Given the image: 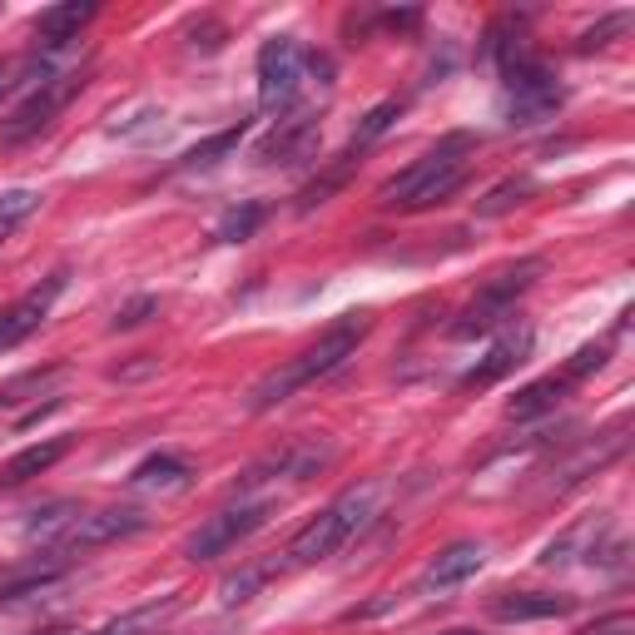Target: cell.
Listing matches in <instances>:
<instances>
[{
	"mask_svg": "<svg viewBox=\"0 0 635 635\" xmlns=\"http://www.w3.org/2000/svg\"><path fill=\"white\" fill-rule=\"evenodd\" d=\"M94 0H60V5H50V11L36 15V36H40V50H46V60L55 55V50H70L75 36H80L85 25L94 21Z\"/></svg>",
	"mask_w": 635,
	"mask_h": 635,
	"instance_id": "obj_13",
	"label": "cell"
},
{
	"mask_svg": "<svg viewBox=\"0 0 635 635\" xmlns=\"http://www.w3.org/2000/svg\"><path fill=\"white\" fill-rule=\"evenodd\" d=\"M367 333H373V313H342L313 348H303L294 363L273 367V373H263L259 383L248 388V412H269V407H278V402H288L294 392H303V388H313V383H323L328 373H338V367L358 353V342H363Z\"/></svg>",
	"mask_w": 635,
	"mask_h": 635,
	"instance_id": "obj_1",
	"label": "cell"
},
{
	"mask_svg": "<svg viewBox=\"0 0 635 635\" xmlns=\"http://www.w3.org/2000/svg\"><path fill=\"white\" fill-rule=\"evenodd\" d=\"M25 75H30V80H50V75H55V65H50L40 50H36V55H0V94H11Z\"/></svg>",
	"mask_w": 635,
	"mask_h": 635,
	"instance_id": "obj_27",
	"label": "cell"
},
{
	"mask_svg": "<svg viewBox=\"0 0 635 635\" xmlns=\"http://www.w3.org/2000/svg\"><path fill=\"white\" fill-rule=\"evenodd\" d=\"M60 377H65V367H36V373H25V377H15V383H5V388H0V407H15V402H25V392H46V388H55Z\"/></svg>",
	"mask_w": 635,
	"mask_h": 635,
	"instance_id": "obj_30",
	"label": "cell"
},
{
	"mask_svg": "<svg viewBox=\"0 0 635 635\" xmlns=\"http://www.w3.org/2000/svg\"><path fill=\"white\" fill-rule=\"evenodd\" d=\"M527 353H531V328H511V333H502V338L487 348V358H477V367H467L462 373V383L457 388L462 392H482V388H492V383H502L506 373H517L521 363H527Z\"/></svg>",
	"mask_w": 635,
	"mask_h": 635,
	"instance_id": "obj_9",
	"label": "cell"
},
{
	"mask_svg": "<svg viewBox=\"0 0 635 635\" xmlns=\"http://www.w3.org/2000/svg\"><path fill=\"white\" fill-rule=\"evenodd\" d=\"M130 487L134 492H179V487H189V467L169 452H154L130 471Z\"/></svg>",
	"mask_w": 635,
	"mask_h": 635,
	"instance_id": "obj_20",
	"label": "cell"
},
{
	"mask_svg": "<svg viewBox=\"0 0 635 635\" xmlns=\"http://www.w3.org/2000/svg\"><path fill=\"white\" fill-rule=\"evenodd\" d=\"M377 506H383V482H358V487H348V492H338L303 531H298L294 542H288V552H283L288 566L328 561L333 552H342V546L377 517Z\"/></svg>",
	"mask_w": 635,
	"mask_h": 635,
	"instance_id": "obj_3",
	"label": "cell"
},
{
	"mask_svg": "<svg viewBox=\"0 0 635 635\" xmlns=\"http://www.w3.org/2000/svg\"><path fill=\"white\" fill-rule=\"evenodd\" d=\"M398 115H402V105H398V100H383V105H373V109L363 115V125L353 130L348 150H353V154H363L367 144L377 140V134H388V130H392V119H398Z\"/></svg>",
	"mask_w": 635,
	"mask_h": 635,
	"instance_id": "obj_29",
	"label": "cell"
},
{
	"mask_svg": "<svg viewBox=\"0 0 635 635\" xmlns=\"http://www.w3.org/2000/svg\"><path fill=\"white\" fill-rule=\"evenodd\" d=\"M471 150H477L471 134H448V140H437L417 165H407L398 179H388V184L377 189V204H383V209H407V213L432 209V204H448L462 189V179H467Z\"/></svg>",
	"mask_w": 635,
	"mask_h": 635,
	"instance_id": "obj_2",
	"label": "cell"
},
{
	"mask_svg": "<svg viewBox=\"0 0 635 635\" xmlns=\"http://www.w3.org/2000/svg\"><path fill=\"white\" fill-rule=\"evenodd\" d=\"M496 621H552V615H571L576 611V596H546V591H502V596L487 606Z\"/></svg>",
	"mask_w": 635,
	"mask_h": 635,
	"instance_id": "obj_15",
	"label": "cell"
},
{
	"mask_svg": "<svg viewBox=\"0 0 635 635\" xmlns=\"http://www.w3.org/2000/svg\"><path fill=\"white\" fill-rule=\"evenodd\" d=\"M606 358H611V342H586V348H581L576 358H571V363H566V383H576V377H591V373H600V367H606Z\"/></svg>",
	"mask_w": 635,
	"mask_h": 635,
	"instance_id": "obj_34",
	"label": "cell"
},
{
	"mask_svg": "<svg viewBox=\"0 0 635 635\" xmlns=\"http://www.w3.org/2000/svg\"><path fill=\"white\" fill-rule=\"evenodd\" d=\"M70 571V556L65 552H40V556H30V561H15V566H5L0 571V600H21V596H36V591H46L50 581H60Z\"/></svg>",
	"mask_w": 635,
	"mask_h": 635,
	"instance_id": "obj_12",
	"label": "cell"
},
{
	"mask_svg": "<svg viewBox=\"0 0 635 635\" xmlns=\"http://www.w3.org/2000/svg\"><path fill=\"white\" fill-rule=\"evenodd\" d=\"M70 452V437H46V442H30L21 448L11 462H0V487H25L30 477H46L60 457Z\"/></svg>",
	"mask_w": 635,
	"mask_h": 635,
	"instance_id": "obj_16",
	"label": "cell"
},
{
	"mask_svg": "<svg viewBox=\"0 0 635 635\" xmlns=\"http://www.w3.org/2000/svg\"><path fill=\"white\" fill-rule=\"evenodd\" d=\"M611 531V517H591V521H576L571 531H561L552 546L542 552V566H566V561H576V556H586L600 546V536Z\"/></svg>",
	"mask_w": 635,
	"mask_h": 635,
	"instance_id": "obj_18",
	"label": "cell"
},
{
	"mask_svg": "<svg viewBox=\"0 0 635 635\" xmlns=\"http://www.w3.org/2000/svg\"><path fill=\"white\" fill-rule=\"evenodd\" d=\"M0 238H5V229H0Z\"/></svg>",
	"mask_w": 635,
	"mask_h": 635,
	"instance_id": "obj_40",
	"label": "cell"
},
{
	"mask_svg": "<svg viewBox=\"0 0 635 635\" xmlns=\"http://www.w3.org/2000/svg\"><path fill=\"white\" fill-rule=\"evenodd\" d=\"M531 194H536V179H527V174L502 179V184H492L482 199H477V219H502V213H511L517 204H527Z\"/></svg>",
	"mask_w": 635,
	"mask_h": 635,
	"instance_id": "obj_24",
	"label": "cell"
},
{
	"mask_svg": "<svg viewBox=\"0 0 635 635\" xmlns=\"http://www.w3.org/2000/svg\"><path fill=\"white\" fill-rule=\"evenodd\" d=\"M581 635H635V615H631V611L600 615V621H596V625H586Z\"/></svg>",
	"mask_w": 635,
	"mask_h": 635,
	"instance_id": "obj_36",
	"label": "cell"
},
{
	"mask_svg": "<svg viewBox=\"0 0 635 635\" xmlns=\"http://www.w3.org/2000/svg\"><path fill=\"white\" fill-rule=\"evenodd\" d=\"M333 457H338V442H333V437H323V432L288 437L283 448H273L269 457H259L244 477H238V492L269 482V477H294V482H308V477H318V471H328Z\"/></svg>",
	"mask_w": 635,
	"mask_h": 635,
	"instance_id": "obj_4",
	"label": "cell"
},
{
	"mask_svg": "<svg viewBox=\"0 0 635 635\" xmlns=\"http://www.w3.org/2000/svg\"><path fill=\"white\" fill-rule=\"evenodd\" d=\"M40 209V194L36 189H11V194H0V229H15L21 219Z\"/></svg>",
	"mask_w": 635,
	"mask_h": 635,
	"instance_id": "obj_32",
	"label": "cell"
},
{
	"mask_svg": "<svg viewBox=\"0 0 635 635\" xmlns=\"http://www.w3.org/2000/svg\"><path fill=\"white\" fill-rule=\"evenodd\" d=\"M566 388H571V383H566V377H536V383H527V388L517 392V398L506 402V417H511V423H527V417H542V412H552L556 402L566 398Z\"/></svg>",
	"mask_w": 635,
	"mask_h": 635,
	"instance_id": "obj_21",
	"label": "cell"
},
{
	"mask_svg": "<svg viewBox=\"0 0 635 635\" xmlns=\"http://www.w3.org/2000/svg\"><path fill=\"white\" fill-rule=\"evenodd\" d=\"M154 313H159V298H154V294H140V298H130V303H125L115 318H109V328H115V333H130V328H140V323H150Z\"/></svg>",
	"mask_w": 635,
	"mask_h": 635,
	"instance_id": "obj_33",
	"label": "cell"
},
{
	"mask_svg": "<svg viewBox=\"0 0 635 635\" xmlns=\"http://www.w3.org/2000/svg\"><path fill=\"white\" fill-rule=\"evenodd\" d=\"M179 611V591H169V596L159 600H144V606H134V611H125L119 621L100 625L94 635H159L165 631V621Z\"/></svg>",
	"mask_w": 635,
	"mask_h": 635,
	"instance_id": "obj_19",
	"label": "cell"
},
{
	"mask_svg": "<svg viewBox=\"0 0 635 635\" xmlns=\"http://www.w3.org/2000/svg\"><path fill=\"white\" fill-rule=\"evenodd\" d=\"M224 36H229V30H224V25H219V21L189 25V46H194V50H204V55H213V50L224 46Z\"/></svg>",
	"mask_w": 635,
	"mask_h": 635,
	"instance_id": "obj_35",
	"label": "cell"
},
{
	"mask_svg": "<svg viewBox=\"0 0 635 635\" xmlns=\"http://www.w3.org/2000/svg\"><path fill=\"white\" fill-rule=\"evenodd\" d=\"M150 373H159V358H150V353H140V363L109 367V377H115V383H134V377H150Z\"/></svg>",
	"mask_w": 635,
	"mask_h": 635,
	"instance_id": "obj_37",
	"label": "cell"
},
{
	"mask_svg": "<svg viewBox=\"0 0 635 635\" xmlns=\"http://www.w3.org/2000/svg\"><path fill=\"white\" fill-rule=\"evenodd\" d=\"M65 288V269L60 273H50L46 278V288H36V294H25L21 303H11V308H0V353H11L15 342H25L30 333L46 323V313H50V303H55V294Z\"/></svg>",
	"mask_w": 635,
	"mask_h": 635,
	"instance_id": "obj_10",
	"label": "cell"
},
{
	"mask_svg": "<svg viewBox=\"0 0 635 635\" xmlns=\"http://www.w3.org/2000/svg\"><path fill=\"white\" fill-rule=\"evenodd\" d=\"M448 635H477V631H448Z\"/></svg>",
	"mask_w": 635,
	"mask_h": 635,
	"instance_id": "obj_39",
	"label": "cell"
},
{
	"mask_svg": "<svg viewBox=\"0 0 635 635\" xmlns=\"http://www.w3.org/2000/svg\"><path fill=\"white\" fill-rule=\"evenodd\" d=\"M318 144V115L313 109H298V115L278 119L269 134L259 140V165H294V159H303L308 150Z\"/></svg>",
	"mask_w": 635,
	"mask_h": 635,
	"instance_id": "obj_11",
	"label": "cell"
},
{
	"mask_svg": "<svg viewBox=\"0 0 635 635\" xmlns=\"http://www.w3.org/2000/svg\"><path fill=\"white\" fill-rule=\"evenodd\" d=\"M353 165H358V154H353V150H342L338 159H333V165L323 169V174H318L313 184L303 189V194H298V213H313L318 204H328L333 194H338V189L348 184V174H353Z\"/></svg>",
	"mask_w": 635,
	"mask_h": 635,
	"instance_id": "obj_23",
	"label": "cell"
},
{
	"mask_svg": "<svg viewBox=\"0 0 635 635\" xmlns=\"http://www.w3.org/2000/svg\"><path fill=\"white\" fill-rule=\"evenodd\" d=\"M546 273V259H521V263H511V269H496L492 278L482 283V303H492V308H506V313H511V308H517V298L527 294L531 283L542 278Z\"/></svg>",
	"mask_w": 635,
	"mask_h": 635,
	"instance_id": "obj_17",
	"label": "cell"
},
{
	"mask_svg": "<svg viewBox=\"0 0 635 635\" xmlns=\"http://www.w3.org/2000/svg\"><path fill=\"white\" fill-rule=\"evenodd\" d=\"M144 527H150V517L140 506H100V511H80L50 546L75 556V552H94V546H115L125 536H140Z\"/></svg>",
	"mask_w": 635,
	"mask_h": 635,
	"instance_id": "obj_6",
	"label": "cell"
},
{
	"mask_svg": "<svg viewBox=\"0 0 635 635\" xmlns=\"http://www.w3.org/2000/svg\"><path fill=\"white\" fill-rule=\"evenodd\" d=\"M506 318H511L506 308H492V303H482V298H471L467 313L452 323V338H477V333H492V328H502Z\"/></svg>",
	"mask_w": 635,
	"mask_h": 635,
	"instance_id": "obj_28",
	"label": "cell"
},
{
	"mask_svg": "<svg viewBox=\"0 0 635 635\" xmlns=\"http://www.w3.org/2000/svg\"><path fill=\"white\" fill-rule=\"evenodd\" d=\"M263 219H269V209L248 199V204L229 209L224 219L213 224V238H219V244H244V238H254V234H259V224H263Z\"/></svg>",
	"mask_w": 635,
	"mask_h": 635,
	"instance_id": "obj_26",
	"label": "cell"
},
{
	"mask_svg": "<svg viewBox=\"0 0 635 635\" xmlns=\"http://www.w3.org/2000/svg\"><path fill=\"white\" fill-rule=\"evenodd\" d=\"M273 517V502H238V506H224V511H213L194 536L184 542V556L189 561H213V556H224L229 546H238L244 536L263 527Z\"/></svg>",
	"mask_w": 635,
	"mask_h": 635,
	"instance_id": "obj_7",
	"label": "cell"
},
{
	"mask_svg": "<svg viewBox=\"0 0 635 635\" xmlns=\"http://www.w3.org/2000/svg\"><path fill=\"white\" fill-rule=\"evenodd\" d=\"M244 134H248V119H238V125H229V130L209 134V140H199L194 150L184 154V159H179V169H189V174H194V169H213V165H224L229 154H234L238 144H244Z\"/></svg>",
	"mask_w": 635,
	"mask_h": 635,
	"instance_id": "obj_22",
	"label": "cell"
},
{
	"mask_svg": "<svg viewBox=\"0 0 635 635\" xmlns=\"http://www.w3.org/2000/svg\"><path fill=\"white\" fill-rule=\"evenodd\" d=\"M303 65H308V55L294 36H273L259 50V105L263 109L294 105L298 85H303Z\"/></svg>",
	"mask_w": 635,
	"mask_h": 635,
	"instance_id": "obj_8",
	"label": "cell"
},
{
	"mask_svg": "<svg viewBox=\"0 0 635 635\" xmlns=\"http://www.w3.org/2000/svg\"><path fill=\"white\" fill-rule=\"evenodd\" d=\"M85 80H90L85 70H60V75H50V80H40L36 90L21 100V109L0 125V144H25L30 134H40L46 125H55V115L85 90Z\"/></svg>",
	"mask_w": 635,
	"mask_h": 635,
	"instance_id": "obj_5",
	"label": "cell"
},
{
	"mask_svg": "<svg viewBox=\"0 0 635 635\" xmlns=\"http://www.w3.org/2000/svg\"><path fill=\"white\" fill-rule=\"evenodd\" d=\"M635 25V15L631 11H615V15H606L600 25H591V30H581V40H576V50L581 55H591V50H606L611 40H621L625 30Z\"/></svg>",
	"mask_w": 635,
	"mask_h": 635,
	"instance_id": "obj_31",
	"label": "cell"
},
{
	"mask_svg": "<svg viewBox=\"0 0 635 635\" xmlns=\"http://www.w3.org/2000/svg\"><path fill=\"white\" fill-rule=\"evenodd\" d=\"M482 566H487V546L482 542H452V546H442V552L427 561L423 586L427 591H452V586H462V581L477 576Z\"/></svg>",
	"mask_w": 635,
	"mask_h": 635,
	"instance_id": "obj_14",
	"label": "cell"
},
{
	"mask_svg": "<svg viewBox=\"0 0 635 635\" xmlns=\"http://www.w3.org/2000/svg\"><path fill=\"white\" fill-rule=\"evenodd\" d=\"M36 635H70V631H36Z\"/></svg>",
	"mask_w": 635,
	"mask_h": 635,
	"instance_id": "obj_38",
	"label": "cell"
},
{
	"mask_svg": "<svg viewBox=\"0 0 635 635\" xmlns=\"http://www.w3.org/2000/svg\"><path fill=\"white\" fill-rule=\"evenodd\" d=\"M273 571H278V566H269V561L244 566V571H234V576L219 581V600H224V606H244V600H254L263 586H269Z\"/></svg>",
	"mask_w": 635,
	"mask_h": 635,
	"instance_id": "obj_25",
	"label": "cell"
}]
</instances>
